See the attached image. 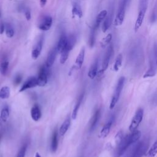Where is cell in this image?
I'll return each instance as SVG.
<instances>
[{"instance_id": "cell-1", "label": "cell", "mask_w": 157, "mask_h": 157, "mask_svg": "<svg viewBox=\"0 0 157 157\" xmlns=\"http://www.w3.org/2000/svg\"><path fill=\"white\" fill-rule=\"evenodd\" d=\"M141 137V132L138 130H135L132 132L131 134L127 135L117 145V148H115L113 157H121L124 155V153L126 151L128 147L132 145L137 142Z\"/></svg>"}, {"instance_id": "cell-2", "label": "cell", "mask_w": 157, "mask_h": 157, "mask_svg": "<svg viewBox=\"0 0 157 157\" xmlns=\"http://www.w3.org/2000/svg\"><path fill=\"white\" fill-rule=\"evenodd\" d=\"M148 7V0H139V12L134 25V31L137 32L142 25Z\"/></svg>"}, {"instance_id": "cell-3", "label": "cell", "mask_w": 157, "mask_h": 157, "mask_svg": "<svg viewBox=\"0 0 157 157\" xmlns=\"http://www.w3.org/2000/svg\"><path fill=\"white\" fill-rule=\"evenodd\" d=\"M129 2H130V0H120L118 11H117L115 18L114 20V25L116 26H120L123 23L126 8Z\"/></svg>"}, {"instance_id": "cell-4", "label": "cell", "mask_w": 157, "mask_h": 157, "mask_svg": "<svg viewBox=\"0 0 157 157\" xmlns=\"http://www.w3.org/2000/svg\"><path fill=\"white\" fill-rule=\"evenodd\" d=\"M124 80H125L124 77L122 76V77H120V78L118 79V80L117 82V83L115 91H114V93L113 94V96L112 98V99H111V101L110 103L109 108L110 110L113 109L115 107L116 104L118 101L121 91H122L123 86H124Z\"/></svg>"}, {"instance_id": "cell-5", "label": "cell", "mask_w": 157, "mask_h": 157, "mask_svg": "<svg viewBox=\"0 0 157 157\" xmlns=\"http://www.w3.org/2000/svg\"><path fill=\"white\" fill-rule=\"evenodd\" d=\"M148 147V142L147 140L140 142L131 151V157H142L145 154Z\"/></svg>"}, {"instance_id": "cell-6", "label": "cell", "mask_w": 157, "mask_h": 157, "mask_svg": "<svg viewBox=\"0 0 157 157\" xmlns=\"http://www.w3.org/2000/svg\"><path fill=\"white\" fill-rule=\"evenodd\" d=\"M143 116H144V110L141 108L138 109L136 110L129 126V130L131 132H133L135 130H136V129L137 128V127L139 126V125L140 124V123L142 120Z\"/></svg>"}, {"instance_id": "cell-7", "label": "cell", "mask_w": 157, "mask_h": 157, "mask_svg": "<svg viewBox=\"0 0 157 157\" xmlns=\"http://www.w3.org/2000/svg\"><path fill=\"white\" fill-rule=\"evenodd\" d=\"M113 54V46L111 44H109L105 53L103 61H102V69L98 72V74L100 75L103 74V72L107 69L110 58Z\"/></svg>"}, {"instance_id": "cell-8", "label": "cell", "mask_w": 157, "mask_h": 157, "mask_svg": "<svg viewBox=\"0 0 157 157\" xmlns=\"http://www.w3.org/2000/svg\"><path fill=\"white\" fill-rule=\"evenodd\" d=\"M48 67H47L45 65L40 67L38 74L37 82L38 86H44L47 83L48 80Z\"/></svg>"}, {"instance_id": "cell-9", "label": "cell", "mask_w": 157, "mask_h": 157, "mask_svg": "<svg viewBox=\"0 0 157 157\" xmlns=\"http://www.w3.org/2000/svg\"><path fill=\"white\" fill-rule=\"evenodd\" d=\"M156 69H157V64H156V61L155 59V58H154V56L152 54L151 56H150V59L149 69L144 74L143 77L144 78H147V77H153L156 73Z\"/></svg>"}, {"instance_id": "cell-10", "label": "cell", "mask_w": 157, "mask_h": 157, "mask_svg": "<svg viewBox=\"0 0 157 157\" xmlns=\"http://www.w3.org/2000/svg\"><path fill=\"white\" fill-rule=\"evenodd\" d=\"M36 86H38L37 78L35 77H29L28 80H26L23 84L22 85L21 88L19 90V92H23L28 89L34 88Z\"/></svg>"}, {"instance_id": "cell-11", "label": "cell", "mask_w": 157, "mask_h": 157, "mask_svg": "<svg viewBox=\"0 0 157 157\" xmlns=\"http://www.w3.org/2000/svg\"><path fill=\"white\" fill-rule=\"evenodd\" d=\"M52 25V18L50 16H45L40 21L38 28L42 31H48Z\"/></svg>"}, {"instance_id": "cell-12", "label": "cell", "mask_w": 157, "mask_h": 157, "mask_svg": "<svg viewBox=\"0 0 157 157\" xmlns=\"http://www.w3.org/2000/svg\"><path fill=\"white\" fill-rule=\"evenodd\" d=\"M58 50L56 48V47L52 48L48 53V56H47V58L46 60V63H45V66L50 68V67H52L55 62L56 56V54L58 53Z\"/></svg>"}, {"instance_id": "cell-13", "label": "cell", "mask_w": 157, "mask_h": 157, "mask_svg": "<svg viewBox=\"0 0 157 157\" xmlns=\"http://www.w3.org/2000/svg\"><path fill=\"white\" fill-rule=\"evenodd\" d=\"M113 11L112 9L110 12L109 13H107L105 18L103 21L102 30L104 33H105L109 29V28L112 24V19H113Z\"/></svg>"}, {"instance_id": "cell-14", "label": "cell", "mask_w": 157, "mask_h": 157, "mask_svg": "<svg viewBox=\"0 0 157 157\" xmlns=\"http://www.w3.org/2000/svg\"><path fill=\"white\" fill-rule=\"evenodd\" d=\"M85 53V50L83 47L80 50L78 56L76 58V59H75V66L74 67L75 69H80L82 67V66L83 65V61H84Z\"/></svg>"}, {"instance_id": "cell-15", "label": "cell", "mask_w": 157, "mask_h": 157, "mask_svg": "<svg viewBox=\"0 0 157 157\" xmlns=\"http://www.w3.org/2000/svg\"><path fill=\"white\" fill-rule=\"evenodd\" d=\"M42 44H43V39H40L37 44L34 46L33 50L31 52V56L34 59H36L40 55L42 48Z\"/></svg>"}, {"instance_id": "cell-16", "label": "cell", "mask_w": 157, "mask_h": 157, "mask_svg": "<svg viewBox=\"0 0 157 157\" xmlns=\"http://www.w3.org/2000/svg\"><path fill=\"white\" fill-rule=\"evenodd\" d=\"M41 115V111L39 105L37 104L34 105L31 109V117L32 119L35 121H37L40 118Z\"/></svg>"}, {"instance_id": "cell-17", "label": "cell", "mask_w": 157, "mask_h": 157, "mask_svg": "<svg viewBox=\"0 0 157 157\" xmlns=\"http://www.w3.org/2000/svg\"><path fill=\"white\" fill-rule=\"evenodd\" d=\"M101 117V111L99 109H98L97 110L95 111L91 119V122H90V129L91 131H93L94 128H96L99 120Z\"/></svg>"}, {"instance_id": "cell-18", "label": "cell", "mask_w": 157, "mask_h": 157, "mask_svg": "<svg viewBox=\"0 0 157 157\" xmlns=\"http://www.w3.org/2000/svg\"><path fill=\"white\" fill-rule=\"evenodd\" d=\"M112 122H113V119L112 118L102 128V129L100 132V134H99V137L101 138L104 139L109 135L110 131L112 124Z\"/></svg>"}, {"instance_id": "cell-19", "label": "cell", "mask_w": 157, "mask_h": 157, "mask_svg": "<svg viewBox=\"0 0 157 157\" xmlns=\"http://www.w3.org/2000/svg\"><path fill=\"white\" fill-rule=\"evenodd\" d=\"M107 11L106 10H102V11H101L97 15L96 18V21L95 23L93 25V26L96 28L97 29H98L100 24L104 21V20L105 18L107 15Z\"/></svg>"}, {"instance_id": "cell-20", "label": "cell", "mask_w": 157, "mask_h": 157, "mask_svg": "<svg viewBox=\"0 0 157 157\" xmlns=\"http://www.w3.org/2000/svg\"><path fill=\"white\" fill-rule=\"evenodd\" d=\"M67 37H66V36L64 34H63L61 36L56 46V48L58 52L61 53V51H63L66 48L67 45Z\"/></svg>"}, {"instance_id": "cell-21", "label": "cell", "mask_w": 157, "mask_h": 157, "mask_svg": "<svg viewBox=\"0 0 157 157\" xmlns=\"http://www.w3.org/2000/svg\"><path fill=\"white\" fill-rule=\"evenodd\" d=\"M98 59H96L94 61V62L93 63V64L91 66L88 73V75L91 79L94 78L98 74Z\"/></svg>"}, {"instance_id": "cell-22", "label": "cell", "mask_w": 157, "mask_h": 157, "mask_svg": "<svg viewBox=\"0 0 157 157\" xmlns=\"http://www.w3.org/2000/svg\"><path fill=\"white\" fill-rule=\"evenodd\" d=\"M70 124H71V118L68 117L64 121V122L62 123L61 126L59 128V134L60 136H63L66 134V132H67V131L68 130L70 126Z\"/></svg>"}, {"instance_id": "cell-23", "label": "cell", "mask_w": 157, "mask_h": 157, "mask_svg": "<svg viewBox=\"0 0 157 157\" xmlns=\"http://www.w3.org/2000/svg\"><path fill=\"white\" fill-rule=\"evenodd\" d=\"M58 132L55 129L52 134V141H51V150L52 152H55L58 148Z\"/></svg>"}, {"instance_id": "cell-24", "label": "cell", "mask_w": 157, "mask_h": 157, "mask_svg": "<svg viewBox=\"0 0 157 157\" xmlns=\"http://www.w3.org/2000/svg\"><path fill=\"white\" fill-rule=\"evenodd\" d=\"M83 93H82L78 98V100H77V102H76V104L74 108V110L72 111V115H71V117H72V120H75L76 118H77V113H78V110H79V108L81 105V103H82V101L83 99Z\"/></svg>"}, {"instance_id": "cell-25", "label": "cell", "mask_w": 157, "mask_h": 157, "mask_svg": "<svg viewBox=\"0 0 157 157\" xmlns=\"http://www.w3.org/2000/svg\"><path fill=\"white\" fill-rule=\"evenodd\" d=\"M72 13L74 16H77L78 18H81L82 17V10L79 3L76 2L74 4L72 9Z\"/></svg>"}, {"instance_id": "cell-26", "label": "cell", "mask_w": 157, "mask_h": 157, "mask_svg": "<svg viewBox=\"0 0 157 157\" xmlns=\"http://www.w3.org/2000/svg\"><path fill=\"white\" fill-rule=\"evenodd\" d=\"M97 31V29L95 28L94 26L91 28L90 31V34L89 36V40H88V45L90 47L92 48L95 44L96 41V32Z\"/></svg>"}, {"instance_id": "cell-27", "label": "cell", "mask_w": 157, "mask_h": 157, "mask_svg": "<svg viewBox=\"0 0 157 157\" xmlns=\"http://www.w3.org/2000/svg\"><path fill=\"white\" fill-rule=\"evenodd\" d=\"M10 90L7 86H4L2 87L0 90V98L2 99H8L10 96Z\"/></svg>"}, {"instance_id": "cell-28", "label": "cell", "mask_w": 157, "mask_h": 157, "mask_svg": "<svg viewBox=\"0 0 157 157\" xmlns=\"http://www.w3.org/2000/svg\"><path fill=\"white\" fill-rule=\"evenodd\" d=\"M9 109L7 106L2 108L0 113V121L6 122L9 117Z\"/></svg>"}, {"instance_id": "cell-29", "label": "cell", "mask_w": 157, "mask_h": 157, "mask_svg": "<svg viewBox=\"0 0 157 157\" xmlns=\"http://www.w3.org/2000/svg\"><path fill=\"white\" fill-rule=\"evenodd\" d=\"M76 43V37L74 35L72 34L70 35L68 37H67V45H66V48L69 50L70 51L72 50V48H74V47L75 46Z\"/></svg>"}, {"instance_id": "cell-30", "label": "cell", "mask_w": 157, "mask_h": 157, "mask_svg": "<svg viewBox=\"0 0 157 157\" xmlns=\"http://www.w3.org/2000/svg\"><path fill=\"white\" fill-rule=\"evenodd\" d=\"M157 155V140L154 142L145 155V157H155Z\"/></svg>"}, {"instance_id": "cell-31", "label": "cell", "mask_w": 157, "mask_h": 157, "mask_svg": "<svg viewBox=\"0 0 157 157\" xmlns=\"http://www.w3.org/2000/svg\"><path fill=\"white\" fill-rule=\"evenodd\" d=\"M69 52H70V50H68L66 47L63 51H61L60 59H59V61H60L61 64H64L65 63V62L66 61V60L68 58Z\"/></svg>"}, {"instance_id": "cell-32", "label": "cell", "mask_w": 157, "mask_h": 157, "mask_svg": "<svg viewBox=\"0 0 157 157\" xmlns=\"http://www.w3.org/2000/svg\"><path fill=\"white\" fill-rule=\"evenodd\" d=\"M112 34H108L105 37H104L101 41L100 42V45L101 46L102 48H104L107 45H108L111 40H112Z\"/></svg>"}, {"instance_id": "cell-33", "label": "cell", "mask_w": 157, "mask_h": 157, "mask_svg": "<svg viewBox=\"0 0 157 157\" xmlns=\"http://www.w3.org/2000/svg\"><path fill=\"white\" fill-rule=\"evenodd\" d=\"M122 61H123V56L121 54H119L115 59L114 65H113V69L115 71H118L122 64Z\"/></svg>"}, {"instance_id": "cell-34", "label": "cell", "mask_w": 157, "mask_h": 157, "mask_svg": "<svg viewBox=\"0 0 157 157\" xmlns=\"http://www.w3.org/2000/svg\"><path fill=\"white\" fill-rule=\"evenodd\" d=\"M5 31H6V36L9 38H11L14 35V30L12 28V26L9 24L7 23L5 26Z\"/></svg>"}, {"instance_id": "cell-35", "label": "cell", "mask_w": 157, "mask_h": 157, "mask_svg": "<svg viewBox=\"0 0 157 157\" xmlns=\"http://www.w3.org/2000/svg\"><path fill=\"white\" fill-rule=\"evenodd\" d=\"M9 62L7 61H2L0 64V72L2 75H5L7 72Z\"/></svg>"}, {"instance_id": "cell-36", "label": "cell", "mask_w": 157, "mask_h": 157, "mask_svg": "<svg viewBox=\"0 0 157 157\" xmlns=\"http://www.w3.org/2000/svg\"><path fill=\"white\" fill-rule=\"evenodd\" d=\"M26 148L27 146L26 144L23 145L21 148L20 149V150L18 151L17 157H25V154H26Z\"/></svg>"}, {"instance_id": "cell-37", "label": "cell", "mask_w": 157, "mask_h": 157, "mask_svg": "<svg viewBox=\"0 0 157 157\" xmlns=\"http://www.w3.org/2000/svg\"><path fill=\"white\" fill-rule=\"evenodd\" d=\"M123 139V132H122V131H118L115 137V143L117 145H118Z\"/></svg>"}, {"instance_id": "cell-38", "label": "cell", "mask_w": 157, "mask_h": 157, "mask_svg": "<svg viewBox=\"0 0 157 157\" xmlns=\"http://www.w3.org/2000/svg\"><path fill=\"white\" fill-rule=\"evenodd\" d=\"M21 80H22V76L20 74L17 75L15 78H14V80H13V83H14V85H19L21 82Z\"/></svg>"}, {"instance_id": "cell-39", "label": "cell", "mask_w": 157, "mask_h": 157, "mask_svg": "<svg viewBox=\"0 0 157 157\" xmlns=\"http://www.w3.org/2000/svg\"><path fill=\"white\" fill-rule=\"evenodd\" d=\"M153 55L155 58V59L156 61V63L157 64V44H155L154 47H153Z\"/></svg>"}, {"instance_id": "cell-40", "label": "cell", "mask_w": 157, "mask_h": 157, "mask_svg": "<svg viewBox=\"0 0 157 157\" xmlns=\"http://www.w3.org/2000/svg\"><path fill=\"white\" fill-rule=\"evenodd\" d=\"M25 17H26V18L27 20H29L31 19V12H30L29 10H26L25 11Z\"/></svg>"}, {"instance_id": "cell-41", "label": "cell", "mask_w": 157, "mask_h": 157, "mask_svg": "<svg viewBox=\"0 0 157 157\" xmlns=\"http://www.w3.org/2000/svg\"><path fill=\"white\" fill-rule=\"evenodd\" d=\"M4 31H5V25H4V23L2 22H1L0 23V34H3Z\"/></svg>"}, {"instance_id": "cell-42", "label": "cell", "mask_w": 157, "mask_h": 157, "mask_svg": "<svg viewBox=\"0 0 157 157\" xmlns=\"http://www.w3.org/2000/svg\"><path fill=\"white\" fill-rule=\"evenodd\" d=\"M47 3V0H40V4L41 7H44Z\"/></svg>"}, {"instance_id": "cell-43", "label": "cell", "mask_w": 157, "mask_h": 157, "mask_svg": "<svg viewBox=\"0 0 157 157\" xmlns=\"http://www.w3.org/2000/svg\"><path fill=\"white\" fill-rule=\"evenodd\" d=\"M34 157H41V156H40V155H39V153L38 152H36L35 153V156Z\"/></svg>"}, {"instance_id": "cell-44", "label": "cell", "mask_w": 157, "mask_h": 157, "mask_svg": "<svg viewBox=\"0 0 157 157\" xmlns=\"http://www.w3.org/2000/svg\"><path fill=\"white\" fill-rule=\"evenodd\" d=\"M1 137H2V134L0 133V140H1Z\"/></svg>"}, {"instance_id": "cell-45", "label": "cell", "mask_w": 157, "mask_h": 157, "mask_svg": "<svg viewBox=\"0 0 157 157\" xmlns=\"http://www.w3.org/2000/svg\"><path fill=\"white\" fill-rule=\"evenodd\" d=\"M0 17H1V12H0Z\"/></svg>"}]
</instances>
